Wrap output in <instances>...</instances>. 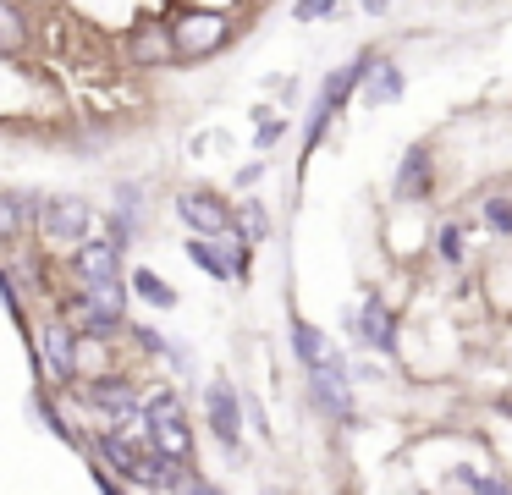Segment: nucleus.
<instances>
[{
    "mask_svg": "<svg viewBox=\"0 0 512 495\" xmlns=\"http://www.w3.org/2000/svg\"><path fill=\"white\" fill-rule=\"evenodd\" d=\"M138 484H149V490H193L188 484V462H171L160 457V451H144V468H138Z\"/></svg>",
    "mask_w": 512,
    "mask_h": 495,
    "instance_id": "6e6552de",
    "label": "nucleus"
},
{
    "mask_svg": "<svg viewBox=\"0 0 512 495\" xmlns=\"http://www.w3.org/2000/svg\"><path fill=\"white\" fill-rule=\"evenodd\" d=\"M72 264H78L83 286H116V248L111 242H83Z\"/></svg>",
    "mask_w": 512,
    "mask_h": 495,
    "instance_id": "423d86ee",
    "label": "nucleus"
},
{
    "mask_svg": "<svg viewBox=\"0 0 512 495\" xmlns=\"http://www.w3.org/2000/svg\"><path fill=\"white\" fill-rule=\"evenodd\" d=\"M457 479L468 484L474 495H512V484H501V479H490V473H474V468H463Z\"/></svg>",
    "mask_w": 512,
    "mask_h": 495,
    "instance_id": "6ab92c4d",
    "label": "nucleus"
},
{
    "mask_svg": "<svg viewBox=\"0 0 512 495\" xmlns=\"http://www.w3.org/2000/svg\"><path fill=\"white\" fill-rule=\"evenodd\" d=\"M292 347H298V358L314 369H331V363H342V352H331V341H325V330L303 325V319H292Z\"/></svg>",
    "mask_w": 512,
    "mask_h": 495,
    "instance_id": "9d476101",
    "label": "nucleus"
},
{
    "mask_svg": "<svg viewBox=\"0 0 512 495\" xmlns=\"http://www.w3.org/2000/svg\"><path fill=\"white\" fill-rule=\"evenodd\" d=\"M100 457L111 462V468L122 473V479H138V468H144V451L127 446L122 435H100Z\"/></svg>",
    "mask_w": 512,
    "mask_h": 495,
    "instance_id": "dca6fc26",
    "label": "nucleus"
},
{
    "mask_svg": "<svg viewBox=\"0 0 512 495\" xmlns=\"http://www.w3.org/2000/svg\"><path fill=\"white\" fill-rule=\"evenodd\" d=\"M210 429L226 440V446H237V435H243V418H237L232 385H210Z\"/></svg>",
    "mask_w": 512,
    "mask_h": 495,
    "instance_id": "9b49d317",
    "label": "nucleus"
},
{
    "mask_svg": "<svg viewBox=\"0 0 512 495\" xmlns=\"http://www.w3.org/2000/svg\"><path fill=\"white\" fill-rule=\"evenodd\" d=\"M171 39H177V55H210V50H221V44H226V11H177Z\"/></svg>",
    "mask_w": 512,
    "mask_h": 495,
    "instance_id": "f03ea898",
    "label": "nucleus"
},
{
    "mask_svg": "<svg viewBox=\"0 0 512 495\" xmlns=\"http://www.w3.org/2000/svg\"><path fill=\"white\" fill-rule=\"evenodd\" d=\"M430 193V154L408 149L402 154V176H397V198H424Z\"/></svg>",
    "mask_w": 512,
    "mask_h": 495,
    "instance_id": "2eb2a0df",
    "label": "nucleus"
},
{
    "mask_svg": "<svg viewBox=\"0 0 512 495\" xmlns=\"http://www.w3.org/2000/svg\"><path fill=\"white\" fill-rule=\"evenodd\" d=\"M358 336L375 352H397V319H391L386 303H364L358 308Z\"/></svg>",
    "mask_w": 512,
    "mask_h": 495,
    "instance_id": "1a4fd4ad",
    "label": "nucleus"
},
{
    "mask_svg": "<svg viewBox=\"0 0 512 495\" xmlns=\"http://www.w3.org/2000/svg\"><path fill=\"white\" fill-rule=\"evenodd\" d=\"M133 61H144V66H166V61H177V39H171L166 22H144V28L133 33Z\"/></svg>",
    "mask_w": 512,
    "mask_h": 495,
    "instance_id": "0eeeda50",
    "label": "nucleus"
},
{
    "mask_svg": "<svg viewBox=\"0 0 512 495\" xmlns=\"http://www.w3.org/2000/svg\"><path fill=\"white\" fill-rule=\"evenodd\" d=\"M89 402H94V407H105V413H111L116 424H122V418H133V413H144V407H138V396L127 391L122 380H94V385H89Z\"/></svg>",
    "mask_w": 512,
    "mask_h": 495,
    "instance_id": "ddd939ff",
    "label": "nucleus"
},
{
    "mask_svg": "<svg viewBox=\"0 0 512 495\" xmlns=\"http://www.w3.org/2000/svg\"><path fill=\"white\" fill-rule=\"evenodd\" d=\"M309 380H314V402H320L331 418H347V413H353V396H347V369H342V363H331V369H314Z\"/></svg>",
    "mask_w": 512,
    "mask_h": 495,
    "instance_id": "39448f33",
    "label": "nucleus"
},
{
    "mask_svg": "<svg viewBox=\"0 0 512 495\" xmlns=\"http://www.w3.org/2000/svg\"><path fill=\"white\" fill-rule=\"evenodd\" d=\"M177 209H182V220H188V226L199 231L204 242H210V237H226V231H232V215H226V204H221L215 193H182Z\"/></svg>",
    "mask_w": 512,
    "mask_h": 495,
    "instance_id": "7ed1b4c3",
    "label": "nucleus"
},
{
    "mask_svg": "<svg viewBox=\"0 0 512 495\" xmlns=\"http://www.w3.org/2000/svg\"><path fill=\"white\" fill-rule=\"evenodd\" d=\"M149 451H160V457L171 462H188L193 451V435H188V418H182V402L171 391H155L149 396Z\"/></svg>",
    "mask_w": 512,
    "mask_h": 495,
    "instance_id": "f257e3e1",
    "label": "nucleus"
},
{
    "mask_svg": "<svg viewBox=\"0 0 512 495\" xmlns=\"http://www.w3.org/2000/svg\"><path fill=\"white\" fill-rule=\"evenodd\" d=\"M336 6H298V22H320V17H331Z\"/></svg>",
    "mask_w": 512,
    "mask_h": 495,
    "instance_id": "5701e85b",
    "label": "nucleus"
},
{
    "mask_svg": "<svg viewBox=\"0 0 512 495\" xmlns=\"http://www.w3.org/2000/svg\"><path fill=\"white\" fill-rule=\"evenodd\" d=\"M23 198H12V193H0V242H12L17 231H23Z\"/></svg>",
    "mask_w": 512,
    "mask_h": 495,
    "instance_id": "a211bd4d",
    "label": "nucleus"
},
{
    "mask_svg": "<svg viewBox=\"0 0 512 495\" xmlns=\"http://www.w3.org/2000/svg\"><path fill=\"white\" fill-rule=\"evenodd\" d=\"M364 77H369V83H364V105H397V99H402V72L391 61H375Z\"/></svg>",
    "mask_w": 512,
    "mask_h": 495,
    "instance_id": "4468645a",
    "label": "nucleus"
},
{
    "mask_svg": "<svg viewBox=\"0 0 512 495\" xmlns=\"http://www.w3.org/2000/svg\"><path fill=\"white\" fill-rule=\"evenodd\" d=\"M39 347H45V363H50V374H56V380H72V374H78V347H72V336L61 325H45Z\"/></svg>",
    "mask_w": 512,
    "mask_h": 495,
    "instance_id": "f8f14e48",
    "label": "nucleus"
},
{
    "mask_svg": "<svg viewBox=\"0 0 512 495\" xmlns=\"http://www.w3.org/2000/svg\"><path fill=\"white\" fill-rule=\"evenodd\" d=\"M188 495H221V490H215V484H193Z\"/></svg>",
    "mask_w": 512,
    "mask_h": 495,
    "instance_id": "b1692460",
    "label": "nucleus"
},
{
    "mask_svg": "<svg viewBox=\"0 0 512 495\" xmlns=\"http://www.w3.org/2000/svg\"><path fill=\"white\" fill-rule=\"evenodd\" d=\"M28 44V22L17 6H0V50H23Z\"/></svg>",
    "mask_w": 512,
    "mask_h": 495,
    "instance_id": "f3484780",
    "label": "nucleus"
},
{
    "mask_svg": "<svg viewBox=\"0 0 512 495\" xmlns=\"http://www.w3.org/2000/svg\"><path fill=\"white\" fill-rule=\"evenodd\" d=\"M45 231L50 237H61V242H83L89 237V204H83V198H45Z\"/></svg>",
    "mask_w": 512,
    "mask_h": 495,
    "instance_id": "20e7f679",
    "label": "nucleus"
},
{
    "mask_svg": "<svg viewBox=\"0 0 512 495\" xmlns=\"http://www.w3.org/2000/svg\"><path fill=\"white\" fill-rule=\"evenodd\" d=\"M441 259H446V264L463 259V231H457V226H446V231H441Z\"/></svg>",
    "mask_w": 512,
    "mask_h": 495,
    "instance_id": "4be33fe9",
    "label": "nucleus"
},
{
    "mask_svg": "<svg viewBox=\"0 0 512 495\" xmlns=\"http://www.w3.org/2000/svg\"><path fill=\"white\" fill-rule=\"evenodd\" d=\"M133 286H138V292H144V297H149V303H160V308H166V303H171V286H166V281H160V275H149V270H138V275H133Z\"/></svg>",
    "mask_w": 512,
    "mask_h": 495,
    "instance_id": "aec40b11",
    "label": "nucleus"
},
{
    "mask_svg": "<svg viewBox=\"0 0 512 495\" xmlns=\"http://www.w3.org/2000/svg\"><path fill=\"white\" fill-rule=\"evenodd\" d=\"M485 226L490 231H512V198H485Z\"/></svg>",
    "mask_w": 512,
    "mask_h": 495,
    "instance_id": "412c9836",
    "label": "nucleus"
}]
</instances>
